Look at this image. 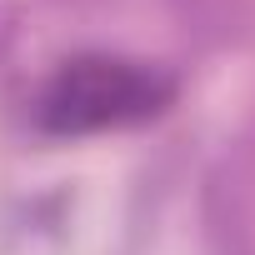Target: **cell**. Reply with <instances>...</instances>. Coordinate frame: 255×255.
I'll list each match as a JSON object with an SVG mask.
<instances>
[{"mask_svg":"<svg viewBox=\"0 0 255 255\" xmlns=\"http://www.w3.org/2000/svg\"><path fill=\"white\" fill-rule=\"evenodd\" d=\"M170 80L140 60L120 55H75L65 60L45 95H40V125L50 135H95L115 125H135L155 115L170 100Z\"/></svg>","mask_w":255,"mask_h":255,"instance_id":"1","label":"cell"}]
</instances>
